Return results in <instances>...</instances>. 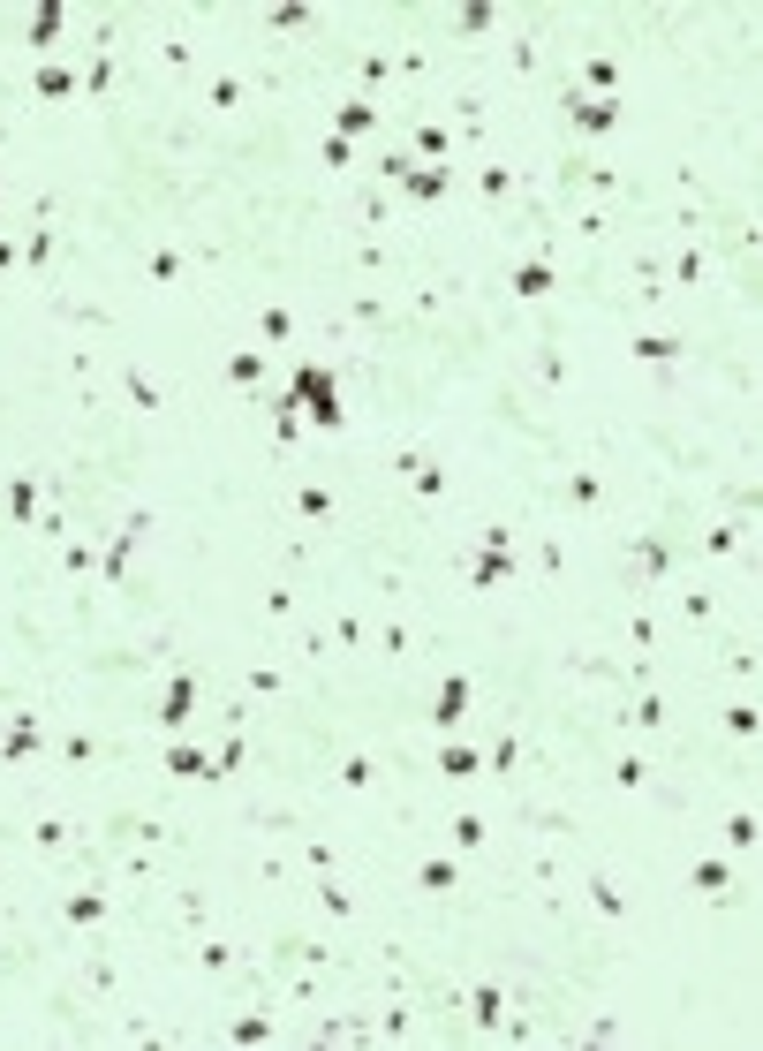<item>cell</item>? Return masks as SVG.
I'll use <instances>...</instances> for the list:
<instances>
[{
    "instance_id": "cell-1",
    "label": "cell",
    "mask_w": 763,
    "mask_h": 1051,
    "mask_svg": "<svg viewBox=\"0 0 763 1051\" xmlns=\"http://www.w3.org/2000/svg\"><path fill=\"white\" fill-rule=\"evenodd\" d=\"M295 394H310V416H318V424H340V409H333V386H325L318 371H310V379L295 386Z\"/></svg>"
}]
</instances>
